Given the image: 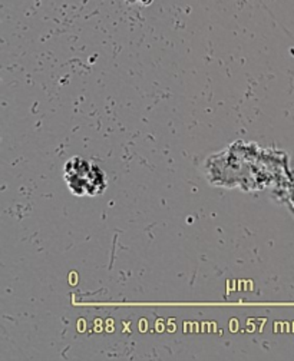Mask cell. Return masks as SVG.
<instances>
[{"label": "cell", "mask_w": 294, "mask_h": 361, "mask_svg": "<svg viewBox=\"0 0 294 361\" xmlns=\"http://www.w3.org/2000/svg\"><path fill=\"white\" fill-rule=\"evenodd\" d=\"M63 173L68 188L78 197H97L106 188L105 172L97 164L83 158L69 159Z\"/></svg>", "instance_id": "cell-1"}]
</instances>
